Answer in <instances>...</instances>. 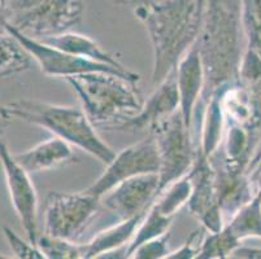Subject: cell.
<instances>
[{
    "label": "cell",
    "instance_id": "obj_7",
    "mask_svg": "<svg viewBox=\"0 0 261 259\" xmlns=\"http://www.w3.org/2000/svg\"><path fill=\"white\" fill-rule=\"evenodd\" d=\"M101 208L89 192H51L44 203V235L77 241Z\"/></svg>",
    "mask_w": 261,
    "mask_h": 259
},
{
    "label": "cell",
    "instance_id": "obj_5",
    "mask_svg": "<svg viewBox=\"0 0 261 259\" xmlns=\"http://www.w3.org/2000/svg\"><path fill=\"white\" fill-rule=\"evenodd\" d=\"M11 25L38 40L72 32L84 16V0H4Z\"/></svg>",
    "mask_w": 261,
    "mask_h": 259
},
{
    "label": "cell",
    "instance_id": "obj_26",
    "mask_svg": "<svg viewBox=\"0 0 261 259\" xmlns=\"http://www.w3.org/2000/svg\"><path fill=\"white\" fill-rule=\"evenodd\" d=\"M169 232L165 235L148 240L133 251L130 258L134 259H163L167 258L169 251Z\"/></svg>",
    "mask_w": 261,
    "mask_h": 259
},
{
    "label": "cell",
    "instance_id": "obj_2",
    "mask_svg": "<svg viewBox=\"0 0 261 259\" xmlns=\"http://www.w3.org/2000/svg\"><path fill=\"white\" fill-rule=\"evenodd\" d=\"M242 38L246 39L241 0H207L196 40L205 77L196 114L215 92L239 82V68L246 49H242Z\"/></svg>",
    "mask_w": 261,
    "mask_h": 259
},
{
    "label": "cell",
    "instance_id": "obj_20",
    "mask_svg": "<svg viewBox=\"0 0 261 259\" xmlns=\"http://www.w3.org/2000/svg\"><path fill=\"white\" fill-rule=\"evenodd\" d=\"M32 65V56L12 35H0V79L20 74Z\"/></svg>",
    "mask_w": 261,
    "mask_h": 259
},
{
    "label": "cell",
    "instance_id": "obj_27",
    "mask_svg": "<svg viewBox=\"0 0 261 259\" xmlns=\"http://www.w3.org/2000/svg\"><path fill=\"white\" fill-rule=\"evenodd\" d=\"M205 228H200V229H196V231L192 232L190 235V237L187 239V241L185 242L184 245L179 249H177L175 251H172L167 255L165 259H192L196 258L200 250L201 242H203L204 234H205Z\"/></svg>",
    "mask_w": 261,
    "mask_h": 259
},
{
    "label": "cell",
    "instance_id": "obj_21",
    "mask_svg": "<svg viewBox=\"0 0 261 259\" xmlns=\"http://www.w3.org/2000/svg\"><path fill=\"white\" fill-rule=\"evenodd\" d=\"M191 192V180H190L189 175H185L181 179L175 180L172 184L168 185L167 188L163 189L153 201V205L165 215L175 218L178 210L185 204L189 203Z\"/></svg>",
    "mask_w": 261,
    "mask_h": 259
},
{
    "label": "cell",
    "instance_id": "obj_1",
    "mask_svg": "<svg viewBox=\"0 0 261 259\" xmlns=\"http://www.w3.org/2000/svg\"><path fill=\"white\" fill-rule=\"evenodd\" d=\"M144 25L153 51L152 83L158 85L196 43L207 0H116Z\"/></svg>",
    "mask_w": 261,
    "mask_h": 259
},
{
    "label": "cell",
    "instance_id": "obj_30",
    "mask_svg": "<svg viewBox=\"0 0 261 259\" xmlns=\"http://www.w3.org/2000/svg\"><path fill=\"white\" fill-rule=\"evenodd\" d=\"M260 160H261V139H260V141H258L257 147H256L255 153H253L250 163H248V167H247V174H250V172H252V171L255 170V167L257 166L258 161Z\"/></svg>",
    "mask_w": 261,
    "mask_h": 259
},
{
    "label": "cell",
    "instance_id": "obj_31",
    "mask_svg": "<svg viewBox=\"0 0 261 259\" xmlns=\"http://www.w3.org/2000/svg\"><path fill=\"white\" fill-rule=\"evenodd\" d=\"M12 114L9 111L8 105L7 106H2L0 105V128H4L11 123L12 121Z\"/></svg>",
    "mask_w": 261,
    "mask_h": 259
},
{
    "label": "cell",
    "instance_id": "obj_11",
    "mask_svg": "<svg viewBox=\"0 0 261 259\" xmlns=\"http://www.w3.org/2000/svg\"><path fill=\"white\" fill-rule=\"evenodd\" d=\"M192 184L189 198V210L191 215L201 223L207 232H218L225 227V218L218 205L215 183V168L208 157L196 149L195 161L189 171Z\"/></svg>",
    "mask_w": 261,
    "mask_h": 259
},
{
    "label": "cell",
    "instance_id": "obj_29",
    "mask_svg": "<svg viewBox=\"0 0 261 259\" xmlns=\"http://www.w3.org/2000/svg\"><path fill=\"white\" fill-rule=\"evenodd\" d=\"M231 258H246V259H261V249H251V248H242L239 246Z\"/></svg>",
    "mask_w": 261,
    "mask_h": 259
},
{
    "label": "cell",
    "instance_id": "obj_32",
    "mask_svg": "<svg viewBox=\"0 0 261 259\" xmlns=\"http://www.w3.org/2000/svg\"><path fill=\"white\" fill-rule=\"evenodd\" d=\"M260 168H261V160L258 161L257 166H256V167H255V170H253V171H256V170H260ZM253 171H252V172H253ZM252 172H250V174H252ZM250 174H248V175H250Z\"/></svg>",
    "mask_w": 261,
    "mask_h": 259
},
{
    "label": "cell",
    "instance_id": "obj_15",
    "mask_svg": "<svg viewBox=\"0 0 261 259\" xmlns=\"http://www.w3.org/2000/svg\"><path fill=\"white\" fill-rule=\"evenodd\" d=\"M15 157L30 174L54 170L77 160L72 146L58 136L44 140Z\"/></svg>",
    "mask_w": 261,
    "mask_h": 259
},
{
    "label": "cell",
    "instance_id": "obj_4",
    "mask_svg": "<svg viewBox=\"0 0 261 259\" xmlns=\"http://www.w3.org/2000/svg\"><path fill=\"white\" fill-rule=\"evenodd\" d=\"M8 108L13 118L46 128L54 136L82 149L106 165L115 158L116 153L99 136L84 108L56 105L37 100H20L9 104Z\"/></svg>",
    "mask_w": 261,
    "mask_h": 259
},
{
    "label": "cell",
    "instance_id": "obj_23",
    "mask_svg": "<svg viewBox=\"0 0 261 259\" xmlns=\"http://www.w3.org/2000/svg\"><path fill=\"white\" fill-rule=\"evenodd\" d=\"M241 17L246 47L261 54V0H241Z\"/></svg>",
    "mask_w": 261,
    "mask_h": 259
},
{
    "label": "cell",
    "instance_id": "obj_18",
    "mask_svg": "<svg viewBox=\"0 0 261 259\" xmlns=\"http://www.w3.org/2000/svg\"><path fill=\"white\" fill-rule=\"evenodd\" d=\"M225 228L239 242L246 239H261V196L257 192L225 223Z\"/></svg>",
    "mask_w": 261,
    "mask_h": 259
},
{
    "label": "cell",
    "instance_id": "obj_3",
    "mask_svg": "<svg viewBox=\"0 0 261 259\" xmlns=\"http://www.w3.org/2000/svg\"><path fill=\"white\" fill-rule=\"evenodd\" d=\"M65 80L78 95L95 127L122 130L143 108L138 80L104 71L73 75Z\"/></svg>",
    "mask_w": 261,
    "mask_h": 259
},
{
    "label": "cell",
    "instance_id": "obj_19",
    "mask_svg": "<svg viewBox=\"0 0 261 259\" xmlns=\"http://www.w3.org/2000/svg\"><path fill=\"white\" fill-rule=\"evenodd\" d=\"M173 222H174V217H169V215L163 214L152 203V205L149 206L148 210L144 214L143 219H142L141 224L138 225V229L135 232L134 237L127 245V248L125 249L123 258H130L133 251L139 245H142L143 242L168 234Z\"/></svg>",
    "mask_w": 261,
    "mask_h": 259
},
{
    "label": "cell",
    "instance_id": "obj_13",
    "mask_svg": "<svg viewBox=\"0 0 261 259\" xmlns=\"http://www.w3.org/2000/svg\"><path fill=\"white\" fill-rule=\"evenodd\" d=\"M179 113L187 127L191 128L192 117L204 90V68L196 43L185 53L175 68Z\"/></svg>",
    "mask_w": 261,
    "mask_h": 259
},
{
    "label": "cell",
    "instance_id": "obj_10",
    "mask_svg": "<svg viewBox=\"0 0 261 259\" xmlns=\"http://www.w3.org/2000/svg\"><path fill=\"white\" fill-rule=\"evenodd\" d=\"M0 165L3 167L9 198L28 240L37 245L38 194L30 172L21 165L0 136Z\"/></svg>",
    "mask_w": 261,
    "mask_h": 259
},
{
    "label": "cell",
    "instance_id": "obj_17",
    "mask_svg": "<svg viewBox=\"0 0 261 259\" xmlns=\"http://www.w3.org/2000/svg\"><path fill=\"white\" fill-rule=\"evenodd\" d=\"M42 42L47 43L52 47H56L59 49H63L65 52H69L72 54H75L78 57L86 59V60L94 61V63L106 64V65L115 66V68L121 69V70H127L126 66L122 65L111 52L103 48L96 40L91 39L87 35L68 32L64 33V34L56 35V37L47 38Z\"/></svg>",
    "mask_w": 261,
    "mask_h": 259
},
{
    "label": "cell",
    "instance_id": "obj_22",
    "mask_svg": "<svg viewBox=\"0 0 261 259\" xmlns=\"http://www.w3.org/2000/svg\"><path fill=\"white\" fill-rule=\"evenodd\" d=\"M241 246V242L232 236L226 228L218 232H207L201 242L199 259H225L231 258L232 253Z\"/></svg>",
    "mask_w": 261,
    "mask_h": 259
},
{
    "label": "cell",
    "instance_id": "obj_28",
    "mask_svg": "<svg viewBox=\"0 0 261 259\" xmlns=\"http://www.w3.org/2000/svg\"><path fill=\"white\" fill-rule=\"evenodd\" d=\"M11 23L9 11L6 2H0V35L8 34V25Z\"/></svg>",
    "mask_w": 261,
    "mask_h": 259
},
{
    "label": "cell",
    "instance_id": "obj_33",
    "mask_svg": "<svg viewBox=\"0 0 261 259\" xmlns=\"http://www.w3.org/2000/svg\"><path fill=\"white\" fill-rule=\"evenodd\" d=\"M0 2H3V0H0Z\"/></svg>",
    "mask_w": 261,
    "mask_h": 259
},
{
    "label": "cell",
    "instance_id": "obj_12",
    "mask_svg": "<svg viewBox=\"0 0 261 259\" xmlns=\"http://www.w3.org/2000/svg\"><path fill=\"white\" fill-rule=\"evenodd\" d=\"M159 183L158 172L130 178L104 193L100 204L117 220L130 219L146 213L152 205L159 194Z\"/></svg>",
    "mask_w": 261,
    "mask_h": 259
},
{
    "label": "cell",
    "instance_id": "obj_6",
    "mask_svg": "<svg viewBox=\"0 0 261 259\" xmlns=\"http://www.w3.org/2000/svg\"><path fill=\"white\" fill-rule=\"evenodd\" d=\"M160 154L159 193L169 184L189 174L196 157L192 130L184 122L179 110L151 128ZM159 196V194H158Z\"/></svg>",
    "mask_w": 261,
    "mask_h": 259
},
{
    "label": "cell",
    "instance_id": "obj_24",
    "mask_svg": "<svg viewBox=\"0 0 261 259\" xmlns=\"http://www.w3.org/2000/svg\"><path fill=\"white\" fill-rule=\"evenodd\" d=\"M37 245L43 253L44 258L48 259H82L81 244L77 241L44 235L38 237Z\"/></svg>",
    "mask_w": 261,
    "mask_h": 259
},
{
    "label": "cell",
    "instance_id": "obj_9",
    "mask_svg": "<svg viewBox=\"0 0 261 259\" xmlns=\"http://www.w3.org/2000/svg\"><path fill=\"white\" fill-rule=\"evenodd\" d=\"M160 171V154L155 137L135 142L116 153L115 158L107 165L106 171L92 183L86 192L100 198L115 185L130 178Z\"/></svg>",
    "mask_w": 261,
    "mask_h": 259
},
{
    "label": "cell",
    "instance_id": "obj_25",
    "mask_svg": "<svg viewBox=\"0 0 261 259\" xmlns=\"http://www.w3.org/2000/svg\"><path fill=\"white\" fill-rule=\"evenodd\" d=\"M3 234L6 236L7 241L9 244V248L13 251L16 258L20 259H43V253L39 250L38 245L33 244L30 240H23L22 237L18 236L12 228L8 225L3 227Z\"/></svg>",
    "mask_w": 261,
    "mask_h": 259
},
{
    "label": "cell",
    "instance_id": "obj_8",
    "mask_svg": "<svg viewBox=\"0 0 261 259\" xmlns=\"http://www.w3.org/2000/svg\"><path fill=\"white\" fill-rule=\"evenodd\" d=\"M8 34L15 37L18 40L25 51L32 56L33 60L39 65L40 71L47 77L54 78H68L73 75L85 74V73H95V71H104V73H113V74L126 77L130 79L138 80L139 74L132 70H121L115 66L106 65V64L94 63V61L86 60L82 57L52 47L42 40L34 39L28 35L18 32L17 28L9 23Z\"/></svg>",
    "mask_w": 261,
    "mask_h": 259
},
{
    "label": "cell",
    "instance_id": "obj_16",
    "mask_svg": "<svg viewBox=\"0 0 261 259\" xmlns=\"http://www.w3.org/2000/svg\"><path fill=\"white\" fill-rule=\"evenodd\" d=\"M144 214L146 213L130 219L118 220L115 225H111L95 235L87 244H81L82 259L106 258L109 254L120 251L122 248L126 249L138 229Z\"/></svg>",
    "mask_w": 261,
    "mask_h": 259
},
{
    "label": "cell",
    "instance_id": "obj_14",
    "mask_svg": "<svg viewBox=\"0 0 261 259\" xmlns=\"http://www.w3.org/2000/svg\"><path fill=\"white\" fill-rule=\"evenodd\" d=\"M179 110V96H178L177 82H175V69L161 83L156 85L153 94L144 101L143 108L130 120L122 130H144L151 128L167 120Z\"/></svg>",
    "mask_w": 261,
    "mask_h": 259
}]
</instances>
